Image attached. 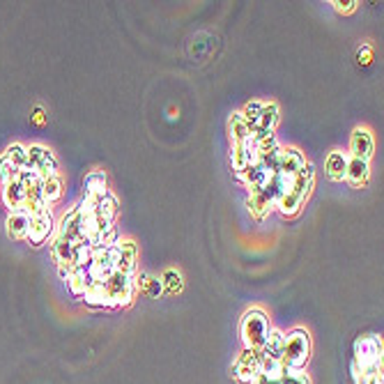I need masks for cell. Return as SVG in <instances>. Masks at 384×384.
Masks as SVG:
<instances>
[{"mask_svg":"<svg viewBox=\"0 0 384 384\" xmlns=\"http://www.w3.org/2000/svg\"><path fill=\"white\" fill-rule=\"evenodd\" d=\"M313 182H316V171H313V166L306 162V166L290 180V186H288V191H285V196L276 203V208L281 210V214H285V217H294V214L301 210L304 200L308 198L311 189H313Z\"/></svg>","mask_w":384,"mask_h":384,"instance_id":"cell-1","label":"cell"},{"mask_svg":"<svg viewBox=\"0 0 384 384\" xmlns=\"http://www.w3.org/2000/svg\"><path fill=\"white\" fill-rule=\"evenodd\" d=\"M270 334H272V325L263 308L253 306L242 316L239 336H242V343L246 350H263V345L267 343Z\"/></svg>","mask_w":384,"mask_h":384,"instance_id":"cell-2","label":"cell"},{"mask_svg":"<svg viewBox=\"0 0 384 384\" xmlns=\"http://www.w3.org/2000/svg\"><path fill=\"white\" fill-rule=\"evenodd\" d=\"M382 373V341L378 336H361L354 343V375Z\"/></svg>","mask_w":384,"mask_h":384,"instance_id":"cell-3","label":"cell"},{"mask_svg":"<svg viewBox=\"0 0 384 384\" xmlns=\"http://www.w3.org/2000/svg\"><path fill=\"white\" fill-rule=\"evenodd\" d=\"M308 356H311V336L306 329H292L290 334H285V345L281 356L283 368L304 371Z\"/></svg>","mask_w":384,"mask_h":384,"instance_id":"cell-4","label":"cell"},{"mask_svg":"<svg viewBox=\"0 0 384 384\" xmlns=\"http://www.w3.org/2000/svg\"><path fill=\"white\" fill-rule=\"evenodd\" d=\"M88 223H90L88 214L81 210V205H76V208H71L65 217H62L60 226L56 228V235L67 239L71 244H76L88 237Z\"/></svg>","mask_w":384,"mask_h":384,"instance_id":"cell-5","label":"cell"},{"mask_svg":"<svg viewBox=\"0 0 384 384\" xmlns=\"http://www.w3.org/2000/svg\"><path fill=\"white\" fill-rule=\"evenodd\" d=\"M25 150H28V168L32 173H37L42 180L58 175V159L47 145L35 143V145H25Z\"/></svg>","mask_w":384,"mask_h":384,"instance_id":"cell-6","label":"cell"},{"mask_svg":"<svg viewBox=\"0 0 384 384\" xmlns=\"http://www.w3.org/2000/svg\"><path fill=\"white\" fill-rule=\"evenodd\" d=\"M263 368V354L260 350H246L237 356V361L233 366V378L239 384H256V380L260 378Z\"/></svg>","mask_w":384,"mask_h":384,"instance_id":"cell-7","label":"cell"},{"mask_svg":"<svg viewBox=\"0 0 384 384\" xmlns=\"http://www.w3.org/2000/svg\"><path fill=\"white\" fill-rule=\"evenodd\" d=\"M53 233H56V223H53V210L47 208L44 212L30 217V230H28V237H25V239H28L32 246H42Z\"/></svg>","mask_w":384,"mask_h":384,"instance_id":"cell-8","label":"cell"},{"mask_svg":"<svg viewBox=\"0 0 384 384\" xmlns=\"http://www.w3.org/2000/svg\"><path fill=\"white\" fill-rule=\"evenodd\" d=\"M304 166H306V157H304L301 150H297V148H281L279 166H276V173H279L281 177H285V180L290 182Z\"/></svg>","mask_w":384,"mask_h":384,"instance_id":"cell-9","label":"cell"},{"mask_svg":"<svg viewBox=\"0 0 384 384\" xmlns=\"http://www.w3.org/2000/svg\"><path fill=\"white\" fill-rule=\"evenodd\" d=\"M373 150H375L373 133L368 129H364V127H356L352 131V138H350V157L364 159V162H371Z\"/></svg>","mask_w":384,"mask_h":384,"instance_id":"cell-10","label":"cell"},{"mask_svg":"<svg viewBox=\"0 0 384 384\" xmlns=\"http://www.w3.org/2000/svg\"><path fill=\"white\" fill-rule=\"evenodd\" d=\"M136 258L138 248L133 242H118L115 244V272L122 274H133L136 272Z\"/></svg>","mask_w":384,"mask_h":384,"instance_id":"cell-11","label":"cell"},{"mask_svg":"<svg viewBox=\"0 0 384 384\" xmlns=\"http://www.w3.org/2000/svg\"><path fill=\"white\" fill-rule=\"evenodd\" d=\"M7 235L12 239H25L28 237V230H30V214L25 208H19L10 212V217H7Z\"/></svg>","mask_w":384,"mask_h":384,"instance_id":"cell-12","label":"cell"},{"mask_svg":"<svg viewBox=\"0 0 384 384\" xmlns=\"http://www.w3.org/2000/svg\"><path fill=\"white\" fill-rule=\"evenodd\" d=\"M347 162H350V155H347V152H341V150L329 152V157H327V162H325V171L329 175V180L343 182L345 173H347Z\"/></svg>","mask_w":384,"mask_h":384,"instance_id":"cell-13","label":"cell"},{"mask_svg":"<svg viewBox=\"0 0 384 384\" xmlns=\"http://www.w3.org/2000/svg\"><path fill=\"white\" fill-rule=\"evenodd\" d=\"M0 200H3V205L10 212L23 208V203H25V189H23V184L19 180L3 184V189H0Z\"/></svg>","mask_w":384,"mask_h":384,"instance_id":"cell-14","label":"cell"},{"mask_svg":"<svg viewBox=\"0 0 384 384\" xmlns=\"http://www.w3.org/2000/svg\"><path fill=\"white\" fill-rule=\"evenodd\" d=\"M371 180V164L364 162V159H354L350 157L347 162V173H345V182H350L352 186H364Z\"/></svg>","mask_w":384,"mask_h":384,"instance_id":"cell-15","label":"cell"},{"mask_svg":"<svg viewBox=\"0 0 384 384\" xmlns=\"http://www.w3.org/2000/svg\"><path fill=\"white\" fill-rule=\"evenodd\" d=\"M272 208H276L274 200L270 198V193H267L263 186L260 189L251 191V196H248V210H251V214L256 219H265L267 214L272 212Z\"/></svg>","mask_w":384,"mask_h":384,"instance_id":"cell-16","label":"cell"},{"mask_svg":"<svg viewBox=\"0 0 384 384\" xmlns=\"http://www.w3.org/2000/svg\"><path fill=\"white\" fill-rule=\"evenodd\" d=\"M267 177H270V173H267L265 168H263L260 164H258V162L248 164V166L244 168V171L239 173V180H242L251 191H256V189H260V186H265Z\"/></svg>","mask_w":384,"mask_h":384,"instance_id":"cell-17","label":"cell"},{"mask_svg":"<svg viewBox=\"0 0 384 384\" xmlns=\"http://www.w3.org/2000/svg\"><path fill=\"white\" fill-rule=\"evenodd\" d=\"M253 162H256V148L251 145V138H248L246 143H242V145L233 148V168H235L237 175Z\"/></svg>","mask_w":384,"mask_h":384,"instance_id":"cell-18","label":"cell"},{"mask_svg":"<svg viewBox=\"0 0 384 384\" xmlns=\"http://www.w3.org/2000/svg\"><path fill=\"white\" fill-rule=\"evenodd\" d=\"M283 345H285V334L283 332H276V329H272L270 338H267V343L263 345V359H272V361H281L283 356Z\"/></svg>","mask_w":384,"mask_h":384,"instance_id":"cell-19","label":"cell"},{"mask_svg":"<svg viewBox=\"0 0 384 384\" xmlns=\"http://www.w3.org/2000/svg\"><path fill=\"white\" fill-rule=\"evenodd\" d=\"M228 131H230V143L235 145H242V143H246L248 138H251V131H248L244 118L239 113H233L228 120Z\"/></svg>","mask_w":384,"mask_h":384,"instance_id":"cell-20","label":"cell"},{"mask_svg":"<svg viewBox=\"0 0 384 384\" xmlns=\"http://www.w3.org/2000/svg\"><path fill=\"white\" fill-rule=\"evenodd\" d=\"M3 157H5L12 166L19 168V171H23V168H28V150H25V145H21V143H12V145L3 152Z\"/></svg>","mask_w":384,"mask_h":384,"instance_id":"cell-21","label":"cell"},{"mask_svg":"<svg viewBox=\"0 0 384 384\" xmlns=\"http://www.w3.org/2000/svg\"><path fill=\"white\" fill-rule=\"evenodd\" d=\"M42 193H44V200H47V205H53L56 200H60L62 198L60 175H53V177H47V180H42Z\"/></svg>","mask_w":384,"mask_h":384,"instance_id":"cell-22","label":"cell"},{"mask_svg":"<svg viewBox=\"0 0 384 384\" xmlns=\"http://www.w3.org/2000/svg\"><path fill=\"white\" fill-rule=\"evenodd\" d=\"M279 118H281L279 104H274V102L263 104V113H260V122H258V127L274 131V129H276V124H279Z\"/></svg>","mask_w":384,"mask_h":384,"instance_id":"cell-23","label":"cell"},{"mask_svg":"<svg viewBox=\"0 0 384 384\" xmlns=\"http://www.w3.org/2000/svg\"><path fill=\"white\" fill-rule=\"evenodd\" d=\"M162 285H164V292H168V294H177V292H182V288H184V281H182V274L177 272V270H166L164 274H162Z\"/></svg>","mask_w":384,"mask_h":384,"instance_id":"cell-24","label":"cell"},{"mask_svg":"<svg viewBox=\"0 0 384 384\" xmlns=\"http://www.w3.org/2000/svg\"><path fill=\"white\" fill-rule=\"evenodd\" d=\"M85 196H97V193H106L109 186H106V175L100 171H92L85 177Z\"/></svg>","mask_w":384,"mask_h":384,"instance_id":"cell-25","label":"cell"},{"mask_svg":"<svg viewBox=\"0 0 384 384\" xmlns=\"http://www.w3.org/2000/svg\"><path fill=\"white\" fill-rule=\"evenodd\" d=\"M260 113H263V102H248L244 106V111L239 113L244 118L248 131H253L258 127V122H260Z\"/></svg>","mask_w":384,"mask_h":384,"instance_id":"cell-26","label":"cell"},{"mask_svg":"<svg viewBox=\"0 0 384 384\" xmlns=\"http://www.w3.org/2000/svg\"><path fill=\"white\" fill-rule=\"evenodd\" d=\"M19 168L12 166L10 162H7L5 157H0V184H7V182H14L16 177H19Z\"/></svg>","mask_w":384,"mask_h":384,"instance_id":"cell-27","label":"cell"},{"mask_svg":"<svg viewBox=\"0 0 384 384\" xmlns=\"http://www.w3.org/2000/svg\"><path fill=\"white\" fill-rule=\"evenodd\" d=\"M281 384H311V380H308V375L304 373V371H288V368H283Z\"/></svg>","mask_w":384,"mask_h":384,"instance_id":"cell-28","label":"cell"},{"mask_svg":"<svg viewBox=\"0 0 384 384\" xmlns=\"http://www.w3.org/2000/svg\"><path fill=\"white\" fill-rule=\"evenodd\" d=\"M356 384H382V373L378 375H354Z\"/></svg>","mask_w":384,"mask_h":384,"instance_id":"cell-29","label":"cell"},{"mask_svg":"<svg viewBox=\"0 0 384 384\" xmlns=\"http://www.w3.org/2000/svg\"><path fill=\"white\" fill-rule=\"evenodd\" d=\"M332 5L336 7L338 12H354V10H356V5H359V3H356V0H350V3H338V0H334Z\"/></svg>","mask_w":384,"mask_h":384,"instance_id":"cell-30","label":"cell"},{"mask_svg":"<svg viewBox=\"0 0 384 384\" xmlns=\"http://www.w3.org/2000/svg\"><path fill=\"white\" fill-rule=\"evenodd\" d=\"M256 384H281V378H267V375H260L256 380Z\"/></svg>","mask_w":384,"mask_h":384,"instance_id":"cell-31","label":"cell"}]
</instances>
